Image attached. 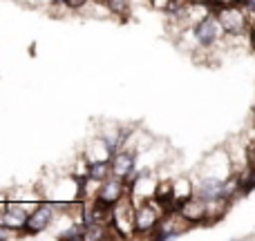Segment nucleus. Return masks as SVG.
Masks as SVG:
<instances>
[{"mask_svg":"<svg viewBox=\"0 0 255 241\" xmlns=\"http://www.w3.org/2000/svg\"><path fill=\"white\" fill-rule=\"evenodd\" d=\"M193 34H195V40H197L202 47H211V45H215L217 40L222 38V34H226V31H224V27L220 25V20H217L215 11H213V13H206V16L195 25Z\"/></svg>","mask_w":255,"mask_h":241,"instance_id":"2","label":"nucleus"},{"mask_svg":"<svg viewBox=\"0 0 255 241\" xmlns=\"http://www.w3.org/2000/svg\"><path fill=\"white\" fill-rule=\"evenodd\" d=\"M27 219H29V212L22 206H4L0 212V226H4L7 230H25Z\"/></svg>","mask_w":255,"mask_h":241,"instance_id":"7","label":"nucleus"},{"mask_svg":"<svg viewBox=\"0 0 255 241\" xmlns=\"http://www.w3.org/2000/svg\"><path fill=\"white\" fill-rule=\"evenodd\" d=\"M215 16L220 20V25L224 27L226 34L231 36H242L249 29V18L247 11L242 9V4L231 2V4H217L215 7Z\"/></svg>","mask_w":255,"mask_h":241,"instance_id":"1","label":"nucleus"},{"mask_svg":"<svg viewBox=\"0 0 255 241\" xmlns=\"http://www.w3.org/2000/svg\"><path fill=\"white\" fill-rule=\"evenodd\" d=\"M85 228L88 226H72L67 233H63L61 235V239H67V241H85Z\"/></svg>","mask_w":255,"mask_h":241,"instance_id":"11","label":"nucleus"},{"mask_svg":"<svg viewBox=\"0 0 255 241\" xmlns=\"http://www.w3.org/2000/svg\"><path fill=\"white\" fill-rule=\"evenodd\" d=\"M172 2H175V0H152V4H154V7H159V9L172 7Z\"/></svg>","mask_w":255,"mask_h":241,"instance_id":"14","label":"nucleus"},{"mask_svg":"<svg viewBox=\"0 0 255 241\" xmlns=\"http://www.w3.org/2000/svg\"><path fill=\"white\" fill-rule=\"evenodd\" d=\"M110 167H112V176L119 179H128L134 170V154L132 152H115L110 159Z\"/></svg>","mask_w":255,"mask_h":241,"instance_id":"8","label":"nucleus"},{"mask_svg":"<svg viewBox=\"0 0 255 241\" xmlns=\"http://www.w3.org/2000/svg\"><path fill=\"white\" fill-rule=\"evenodd\" d=\"M108 4H110L115 11H121V9H126V4H128V0H106Z\"/></svg>","mask_w":255,"mask_h":241,"instance_id":"12","label":"nucleus"},{"mask_svg":"<svg viewBox=\"0 0 255 241\" xmlns=\"http://www.w3.org/2000/svg\"><path fill=\"white\" fill-rule=\"evenodd\" d=\"M126 197V181L119 176H108L106 181H101V188L97 192V201L103 206H117L121 199Z\"/></svg>","mask_w":255,"mask_h":241,"instance_id":"5","label":"nucleus"},{"mask_svg":"<svg viewBox=\"0 0 255 241\" xmlns=\"http://www.w3.org/2000/svg\"><path fill=\"white\" fill-rule=\"evenodd\" d=\"M163 212L152 201L134 208V235H150L159 226Z\"/></svg>","mask_w":255,"mask_h":241,"instance_id":"3","label":"nucleus"},{"mask_svg":"<svg viewBox=\"0 0 255 241\" xmlns=\"http://www.w3.org/2000/svg\"><path fill=\"white\" fill-rule=\"evenodd\" d=\"M253 119H255V110H253Z\"/></svg>","mask_w":255,"mask_h":241,"instance_id":"16","label":"nucleus"},{"mask_svg":"<svg viewBox=\"0 0 255 241\" xmlns=\"http://www.w3.org/2000/svg\"><path fill=\"white\" fill-rule=\"evenodd\" d=\"M4 230H7V228H4V226H0V239H7V237H9V235L4 233Z\"/></svg>","mask_w":255,"mask_h":241,"instance_id":"15","label":"nucleus"},{"mask_svg":"<svg viewBox=\"0 0 255 241\" xmlns=\"http://www.w3.org/2000/svg\"><path fill=\"white\" fill-rule=\"evenodd\" d=\"M54 219V206L49 203H43L38 206L34 212H29V219H27V226H25V233L27 235H38L52 224Z\"/></svg>","mask_w":255,"mask_h":241,"instance_id":"6","label":"nucleus"},{"mask_svg":"<svg viewBox=\"0 0 255 241\" xmlns=\"http://www.w3.org/2000/svg\"><path fill=\"white\" fill-rule=\"evenodd\" d=\"M106 226L103 224H92L85 228V241H99V239H106Z\"/></svg>","mask_w":255,"mask_h":241,"instance_id":"10","label":"nucleus"},{"mask_svg":"<svg viewBox=\"0 0 255 241\" xmlns=\"http://www.w3.org/2000/svg\"><path fill=\"white\" fill-rule=\"evenodd\" d=\"M112 174V167H110V161L108 159H97V161H90L88 165V179L92 181H106L108 176Z\"/></svg>","mask_w":255,"mask_h":241,"instance_id":"9","label":"nucleus"},{"mask_svg":"<svg viewBox=\"0 0 255 241\" xmlns=\"http://www.w3.org/2000/svg\"><path fill=\"white\" fill-rule=\"evenodd\" d=\"M177 215L184 221H188V224H202L208 217V201L197 197V194H190L188 199H184V201L179 203Z\"/></svg>","mask_w":255,"mask_h":241,"instance_id":"4","label":"nucleus"},{"mask_svg":"<svg viewBox=\"0 0 255 241\" xmlns=\"http://www.w3.org/2000/svg\"><path fill=\"white\" fill-rule=\"evenodd\" d=\"M63 2H65L70 9H81L85 2H88V0H63Z\"/></svg>","mask_w":255,"mask_h":241,"instance_id":"13","label":"nucleus"}]
</instances>
